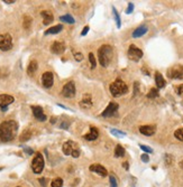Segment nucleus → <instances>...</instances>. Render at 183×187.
I'll return each mask as SVG.
<instances>
[{"mask_svg":"<svg viewBox=\"0 0 183 187\" xmlns=\"http://www.w3.org/2000/svg\"><path fill=\"white\" fill-rule=\"evenodd\" d=\"M89 169H90L91 172H93V173L98 174L99 176H101V177H105V176L108 175L107 169H106L104 166L99 165V164H93V165H91V166L89 167Z\"/></svg>","mask_w":183,"mask_h":187,"instance_id":"4468645a","label":"nucleus"},{"mask_svg":"<svg viewBox=\"0 0 183 187\" xmlns=\"http://www.w3.org/2000/svg\"><path fill=\"white\" fill-rule=\"evenodd\" d=\"M51 51H52L53 54L61 55V54L64 53V51H65V45L62 41H54L52 44V46H51Z\"/></svg>","mask_w":183,"mask_h":187,"instance_id":"ddd939ff","label":"nucleus"},{"mask_svg":"<svg viewBox=\"0 0 183 187\" xmlns=\"http://www.w3.org/2000/svg\"><path fill=\"white\" fill-rule=\"evenodd\" d=\"M158 95H159L158 90L155 89V87H153V89L149 90V92H148V94H147V98H149V99H155V98H157Z\"/></svg>","mask_w":183,"mask_h":187,"instance_id":"c85d7f7f","label":"nucleus"},{"mask_svg":"<svg viewBox=\"0 0 183 187\" xmlns=\"http://www.w3.org/2000/svg\"><path fill=\"white\" fill-rule=\"evenodd\" d=\"M55 121H56L55 120V118H52V123H55Z\"/></svg>","mask_w":183,"mask_h":187,"instance_id":"de8ad7c7","label":"nucleus"},{"mask_svg":"<svg viewBox=\"0 0 183 187\" xmlns=\"http://www.w3.org/2000/svg\"><path fill=\"white\" fill-rule=\"evenodd\" d=\"M15 99L13 96L9 95V94H0V107H1V111H7V107L9 104H11Z\"/></svg>","mask_w":183,"mask_h":187,"instance_id":"9b49d317","label":"nucleus"},{"mask_svg":"<svg viewBox=\"0 0 183 187\" xmlns=\"http://www.w3.org/2000/svg\"><path fill=\"white\" fill-rule=\"evenodd\" d=\"M155 82H156V86L158 89H162V87L165 86V80H164V77L162 76V74L159 72L155 73Z\"/></svg>","mask_w":183,"mask_h":187,"instance_id":"4be33fe9","label":"nucleus"},{"mask_svg":"<svg viewBox=\"0 0 183 187\" xmlns=\"http://www.w3.org/2000/svg\"><path fill=\"white\" fill-rule=\"evenodd\" d=\"M109 179H110V187H118L117 180H116V178H115L112 175H110Z\"/></svg>","mask_w":183,"mask_h":187,"instance_id":"473e14b6","label":"nucleus"},{"mask_svg":"<svg viewBox=\"0 0 183 187\" xmlns=\"http://www.w3.org/2000/svg\"><path fill=\"white\" fill-rule=\"evenodd\" d=\"M117 110H118V104L116 102H111L108 104V107L106 108V110L101 113V116L104 118H111L114 116H117Z\"/></svg>","mask_w":183,"mask_h":187,"instance_id":"9d476101","label":"nucleus"},{"mask_svg":"<svg viewBox=\"0 0 183 187\" xmlns=\"http://www.w3.org/2000/svg\"><path fill=\"white\" fill-rule=\"evenodd\" d=\"M40 15H42V17H43V19H44V21H43L44 25H50L53 20H54L53 13H51V11H48V10H43V11L40 13Z\"/></svg>","mask_w":183,"mask_h":187,"instance_id":"a211bd4d","label":"nucleus"},{"mask_svg":"<svg viewBox=\"0 0 183 187\" xmlns=\"http://www.w3.org/2000/svg\"><path fill=\"white\" fill-rule=\"evenodd\" d=\"M30 137H32V132H30V130H25L23 134L20 136V141H27V140H29L30 139Z\"/></svg>","mask_w":183,"mask_h":187,"instance_id":"cd10ccee","label":"nucleus"},{"mask_svg":"<svg viewBox=\"0 0 183 187\" xmlns=\"http://www.w3.org/2000/svg\"><path fill=\"white\" fill-rule=\"evenodd\" d=\"M133 10H134V5L129 2L128 3V7H127V9H126V13H133Z\"/></svg>","mask_w":183,"mask_h":187,"instance_id":"e433bc0d","label":"nucleus"},{"mask_svg":"<svg viewBox=\"0 0 183 187\" xmlns=\"http://www.w3.org/2000/svg\"><path fill=\"white\" fill-rule=\"evenodd\" d=\"M124 155H125L124 148L121 147L120 145H117L116 148H115V157H116V158H119V157H122Z\"/></svg>","mask_w":183,"mask_h":187,"instance_id":"b1692460","label":"nucleus"},{"mask_svg":"<svg viewBox=\"0 0 183 187\" xmlns=\"http://www.w3.org/2000/svg\"><path fill=\"white\" fill-rule=\"evenodd\" d=\"M54 83V75L52 72H45L42 75V84L45 89H50L53 86Z\"/></svg>","mask_w":183,"mask_h":187,"instance_id":"f8f14e48","label":"nucleus"},{"mask_svg":"<svg viewBox=\"0 0 183 187\" xmlns=\"http://www.w3.org/2000/svg\"><path fill=\"white\" fill-rule=\"evenodd\" d=\"M75 93H77V90H75V84H74L73 81L67 82L65 85L63 86V89H62V95L64 98H67V99L74 98Z\"/></svg>","mask_w":183,"mask_h":187,"instance_id":"6e6552de","label":"nucleus"},{"mask_svg":"<svg viewBox=\"0 0 183 187\" xmlns=\"http://www.w3.org/2000/svg\"><path fill=\"white\" fill-rule=\"evenodd\" d=\"M111 134H115V136H126V132H124V131H119V130H115V129L111 130Z\"/></svg>","mask_w":183,"mask_h":187,"instance_id":"c9c22d12","label":"nucleus"},{"mask_svg":"<svg viewBox=\"0 0 183 187\" xmlns=\"http://www.w3.org/2000/svg\"><path fill=\"white\" fill-rule=\"evenodd\" d=\"M112 11H114V16H115V19H116V23H117V27L118 28H120V26H121V23H120V16H119L117 9H116L115 7L112 8Z\"/></svg>","mask_w":183,"mask_h":187,"instance_id":"7c9ffc66","label":"nucleus"},{"mask_svg":"<svg viewBox=\"0 0 183 187\" xmlns=\"http://www.w3.org/2000/svg\"><path fill=\"white\" fill-rule=\"evenodd\" d=\"M128 57L134 62H138L143 57V51L139 49L136 45H131L128 48Z\"/></svg>","mask_w":183,"mask_h":187,"instance_id":"1a4fd4ad","label":"nucleus"},{"mask_svg":"<svg viewBox=\"0 0 183 187\" xmlns=\"http://www.w3.org/2000/svg\"><path fill=\"white\" fill-rule=\"evenodd\" d=\"M165 164L168 165V166H170V165H172L173 164V157L171 156V155H165Z\"/></svg>","mask_w":183,"mask_h":187,"instance_id":"72a5a7b5","label":"nucleus"},{"mask_svg":"<svg viewBox=\"0 0 183 187\" xmlns=\"http://www.w3.org/2000/svg\"><path fill=\"white\" fill-rule=\"evenodd\" d=\"M110 93L115 98H119L121 95H125L126 93H128V86L122 80L117 79L110 85Z\"/></svg>","mask_w":183,"mask_h":187,"instance_id":"7ed1b4c3","label":"nucleus"},{"mask_svg":"<svg viewBox=\"0 0 183 187\" xmlns=\"http://www.w3.org/2000/svg\"><path fill=\"white\" fill-rule=\"evenodd\" d=\"M122 167L126 169V170H128V168H129V166H128V162L127 161H125V162H122Z\"/></svg>","mask_w":183,"mask_h":187,"instance_id":"c03bdc74","label":"nucleus"},{"mask_svg":"<svg viewBox=\"0 0 183 187\" xmlns=\"http://www.w3.org/2000/svg\"><path fill=\"white\" fill-rule=\"evenodd\" d=\"M32 111H33V114L35 117V119H37L38 121H45L47 119V117L44 114V111L40 107L37 106H33L32 107Z\"/></svg>","mask_w":183,"mask_h":187,"instance_id":"2eb2a0df","label":"nucleus"},{"mask_svg":"<svg viewBox=\"0 0 183 187\" xmlns=\"http://www.w3.org/2000/svg\"><path fill=\"white\" fill-rule=\"evenodd\" d=\"M3 2H6V3H13L15 0H3Z\"/></svg>","mask_w":183,"mask_h":187,"instance_id":"a18cd8bd","label":"nucleus"},{"mask_svg":"<svg viewBox=\"0 0 183 187\" xmlns=\"http://www.w3.org/2000/svg\"><path fill=\"white\" fill-rule=\"evenodd\" d=\"M13 48V38L9 34H1L0 35V49L7 52Z\"/></svg>","mask_w":183,"mask_h":187,"instance_id":"423d86ee","label":"nucleus"},{"mask_svg":"<svg viewBox=\"0 0 183 187\" xmlns=\"http://www.w3.org/2000/svg\"><path fill=\"white\" fill-rule=\"evenodd\" d=\"M37 67H38V65H37V62H36L35 59L30 61V62H29V65L27 67V74H28V75H34L35 72L37 71Z\"/></svg>","mask_w":183,"mask_h":187,"instance_id":"412c9836","label":"nucleus"},{"mask_svg":"<svg viewBox=\"0 0 183 187\" xmlns=\"http://www.w3.org/2000/svg\"><path fill=\"white\" fill-rule=\"evenodd\" d=\"M114 57V49L110 45H102L98 49V58L101 66L107 67Z\"/></svg>","mask_w":183,"mask_h":187,"instance_id":"f03ea898","label":"nucleus"},{"mask_svg":"<svg viewBox=\"0 0 183 187\" xmlns=\"http://www.w3.org/2000/svg\"><path fill=\"white\" fill-rule=\"evenodd\" d=\"M2 169H3V168H2V167H0V170H2Z\"/></svg>","mask_w":183,"mask_h":187,"instance_id":"09e8293b","label":"nucleus"},{"mask_svg":"<svg viewBox=\"0 0 183 187\" xmlns=\"http://www.w3.org/2000/svg\"><path fill=\"white\" fill-rule=\"evenodd\" d=\"M168 76L173 80L183 79V65H174L168 69Z\"/></svg>","mask_w":183,"mask_h":187,"instance_id":"0eeeda50","label":"nucleus"},{"mask_svg":"<svg viewBox=\"0 0 183 187\" xmlns=\"http://www.w3.org/2000/svg\"><path fill=\"white\" fill-rule=\"evenodd\" d=\"M18 187H19V186H18Z\"/></svg>","mask_w":183,"mask_h":187,"instance_id":"8fccbe9b","label":"nucleus"},{"mask_svg":"<svg viewBox=\"0 0 183 187\" xmlns=\"http://www.w3.org/2000/svg\"><path fill=\"white\" fill-rule=\"evenodd\" d=\"M18 132V124L13 120L3 121L0 124V140L3 142L11 141L17 136Z\"/></svg>","mask_w":183,"mask_h":187,"instance_id":"f257e3e1","label":"nucleus"},{"mask_svg":"<svg viewBox=\"0 0 183 187\" xmlns=\"http://www.w3.org/2000/svg\"><path fill=\"white\" fill-rule=\"evenodd\" d=\"M178 93H179V94H183V84H181V85L178 87Z\"/></svg>","mask_w":183,"mask_h":187,"instance_id":"37998d69","label":"nucleus"},{"mask_svg":"<svg viewBox=\"0 0 183 187\" xmlns=\"http://www.w3.org/2000/svg\"><path fill=\"white\" fill-rule=\"evenodd\" d=\"M139 132L145 136H153L156 132V127L155 126H142L139 127Z\"/></svg>","mask_w":183,"mask_h":187,"instance_id":"dca6fc26","label":"nucleus"},{"mask_svg":"<svg viewBox=\"0 0 183 187\" xmlns=\"http://www.w3.org/2000/svg\"><path fill=\"white\" fill-rule=\"evenodd\" d=\"M179 165H180V167H181V168L183 169V159H182L181 161H180V164H179Z\"/></svg>","mask_w":183,"mask_h":187,"instance_id":"49530a36","label":"nucleus"},{"mask_svg":"<svg viewBox=\"0 0 183 187\" xmlns=\"http://www.w3.org/2000/svg\"><path fill=\"white\" fill-rule=\"evenodd\" d=\"M24 151L26 152L27 155H33V154H34L33 149H30V148H27V147H24Z\"/></svg>","mask_w":183,"mask_h":187,"instance_id":"ea45409f","label":"nucleus"},{"mask_svg":"<svg viewBox=\"0 0 183 187\" xmlns=\"http://www.w3.org/2000/svg\"><path fill=\"white\" fill-rule=\"evenodd\" d=\"M174 137H175L178 140L183 141V128H180V129L175 130V132H174Z\"/></svg>","mask_w":183,"mask_h":187,"instance_id":"c756f323","label":"nucleus"},{"mask_svg":"<svg viewBox=\"0 0 183 187\" xmlns=\"http://www.w3.org/2000/svg\"><path fill=\"white\" fill-rule=\"evenodd\" d=\"M32 21H33V19H32V17H29V16H24V21H23V26L25 29H29L30 28V25H32Z\"/></svg>","mask_w":183,"mask_h":187,"instance_id":"a878e982","label":"nucleus"},{"mask_svg":"<svg viewBox=\"0 0 183 187\" xmlns=\"http://www.w3.org/2000/svg\"><path fill=\"white\" fill-rule=\"evenodd\" d=\"M74 58H75L78 62H80V61L83 59V55H82L81 53H75L74 54Z\"/></svg>","mask_w":183,"mask_h":187,"instance_id":"4c0bfd02","label":"nucleus"},{"mask_svg":"<svg viewBox=\"0 0 183 187\" xmlns=\"http://www.w3.org/2000/svg\"><path fill=\"white\" fill-rule=\"evenodd\" d=\"M88 31H89V26H85L84 28H83V30H82L81 35H82V36H85V35L88 34Z\"/></svg>","mask_w":183,"mask_h":187,"instance_id":"a19ab883","label":"nucleus"},{"mask_svg":"<svg viewBox=\"0 0 183 187\" xmlns=\"http://www.w3.org/2000/svg\"><path fill=\"white\" fill-rule=\"evenodd\" d=\"M63 29L62 25H56V26H53L51 28H48L46 31H45V35H52V34H59L61 30Z\"/></svg>","mask_w":183,"mask_h":187,"instance_id":"5701e85b","label":"nucleus"},{"mask_svg":"<svg viewBox=\"0 0 183 187\" xmlns=\"http://www.w3.org/2000/svg\"><path fill=\"white\" fill-rule=\"evenodd\" d=\"M141 159H142V161H144V162H148V161H149V157H148V155L143 154V155L141 156Z\"/></svg>","mask_w":183,"mask_h":187,"instance_id":"58836bf2","label":"nucleus"},{"mask_svg":"<svg viewBox=\"0 0 183 187\" xmlns=\"http://www.w3.org/2000/svg\"><path fill=\"white\" fill-rule=\"evenodd\" d=\"M89 61L91 63V68H94L97 66V61H96V56L93 55V53L89 54Z\"/></svg>","mask_w":183,"mask_h":187,"instance_id":"2f4dec72","label":"nucleus"},{"mask_svg":"<svg viewBox=\"0 0 183 187\" xmlns=\"http://www.w3.org/2000/svg\"><path fill=\"white\" fill-rule=\"evenodd\" d=\"M80 106H81V108H83V109H88V108L91 107L92 106L91 95L90 94H84L83 98H82V100H81V102H80Z\"/></svg>","mask_w":183,"mask_h":187,"instance_id":"6ab92c4d","label":"nucleus"},{"mask_svg":"<svg viewBox=\"0 0 183 187\" xmlns=\"http://www.w3.org/2000/svg\"><path fill=\"white\" fill-rule=\"evenodd\" d=\"M62 150H63V154L66 155V156L71 155L74 158H78L80 156V149H79L78 144H75L74 141H71V140L64 142V145L62 147Z\"/></svg>","mask_w":183,"mask_h":187,"instance_id":"20e7f679","label":"nucleus"},{"mask_svg":"<svg viewBox=\"0 0 183 187\" xmlns=\"http://www.w3.org/2000/svg\"><path fill=\"white\" fill-rule=\"evenodd\" d=\"M147 27L146 26H139L138 28H136L135 30H134V33H133V38H138V37H142V36H144L145 34L147 33Z\"/></svg>","mask_w":183,"mask_h":187,"instance_id":"aec40b11","label":"nucleus"},{"mask_svg":"<svg viewBox=\"0 0 183 187\" xmlns=\"http://www.w3.org/2000/svg\"><path fill=\"white\" fill-rule=\"evenodd\" d=\"M32 169L35 174H40L44 169V158L43 155L37 152L34 157V159L32 161Z\"/></svg>","mask_w":183,"mask_h":187,"instance_id":"39448f33","label":"nucleus"},{"mask_svg":"<svg viewBox=\"0 0 183 187\" xmlns=\"http://www.w3.org/2000/svg\"><path fill=\"white\" fill-rule=\"evenodd\" d=\"M60 20H62V21H64V23H69V24H74V23H75L74 18H73L71 15H64V16H61V17H60Z\"/></svg>","mask_w":183,"mask_h":187,"instance_id":"393cba45","label":"nucleus"},{"mask_svg":"<svg viewBox=\"0 0 183 187\" xmlns=\"http://www.w3.org/2000/svg\"><path fill=\"white\" fill-rule=\"evenodd\" d=\"M139 148L143 150V151H145V152H148V154H152L153 152V149L149 147H147V146H145V145H139Z\"/></svg>","mask_w":183,"mask_h":187,"instance_id":"f704fd0d","label":"nucleus"},{"mask_svg":"<svg viewBox=\"0 0 183 187\" xmlns=\"http://www.w3.org/2000/svg\"><path fill=\"white\" fill-rule=\"evenodd\" d=\"M51 186H52V187H62V186H63V179H62V178H60V177H57V178L53 179L52 183H51Z\"/></svg>","mask_w":183,"mask_h":187,"instance_id":"bb28decb","label":"nucleus"},{"mask_svg":"<svg viewBox=\"0 0 183 187\" xmlns=\"http://www.w3.org/2000/svg\"><path fill=\"white\" fill-rule=\"evenodd\" d=\"M98 137H99V131H98V129L96 127H90V132L83 136V138L85 140H88V141H93Z\"/></svg>","mask_w":183,"mask_h":187,"instance_id":"f3484780","label":"nucleus"},{"mask_svg":"<svg viewBox=\"0 0 183 187\" xmlns=\"http://www.w3.org/2000/svg\"><path fill=\"white\" fill-rule=\"evenodd\" d=\"M138 93V82H135V85H134V94Z\"/></svg>","mask_w":183,"mask_h":187,"instance_id":"79ce46f5","label":"nucleus"}]
</instances>
